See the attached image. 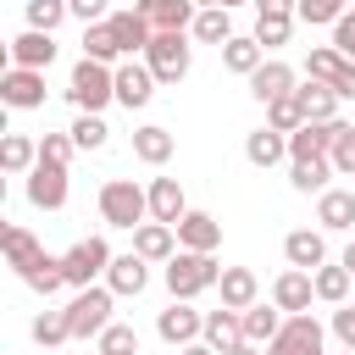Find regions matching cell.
I'll list each match as a JSON object with an SVG mask.
<instances>
[{
  "label": "cell",
  "instance_id": "6da1fadb",
  "mask_svg": "<svg viewBox=\"0 0 355 355\" xmlns=\"http://www.w3.org/2000/svg\"><path fill=\"white\" fill-rule=\"evenodd\" d=\"M100 222L105 227H144L150 222V189H139L133 178H105L100 183Z\"/></svg>",
  "mask_w": 355,
  "mask_h": 355
},
{
  "label": "cell",
  "instance_id": "7a4b0ae2",
  "mask_svg": "<svg viewBox=\"0 0 355 355\" xmlns=\"http://www.w3.org/2000/svg\"><path fill=\"white\" fill-rule=\"evenodd\" d=\"M222 272H227V266H216V255H194V250H178V255L166 261V294L194 305L205 288H216V283H222Z\"/></svg>",
  "mask_w": 355,
  "mask_h": 355
},
{
  "label": "cell",
  "instance_id": "3957f363",
  "mask_svg": "<svg viewBox=\"0 0 355 355\" xmlns=\"http://www.w3.org/2000/svg\"><path fill=\"white\" fill-rule=\"evenodd\" d=\"M67 100L78 105V111H89V116H100L111 100H116V67H100V61H78L72 67V78H67Z\"/></svg>",
  "mask_w": 355,
  "mask_h": 355
},
{
  "label": "cell",
  "instance_id": "277c9868",
  "mask_svg": "<svg viewBox=\"0 0 355 355\" xmlns=\"http://www.w3.org/2000/svg\"><path fill=\"white\" fill-rule=\"evenodd\" d=\"M111 244L100 239V233H89V239H78L67 255H61V272H67V288L78 294V288H94V283H105V272H111Z\"/></svg>",
  "mask_w": 355,
  "mask_h": 355
},
{
  "label": "cell",
  "instance_id": "5b68a950",
  "mask_svg": "<svg viewBox=\"0 0 355 355\" xmlns=\"http://www.w3.org/2000/svg\"><path fill=\"white\" fill-rule=\"evenodd\" d=\"M111 305H116V294L105 288V283H94V288H78L61 311H67V327H72V338H100L105 327H111Z\"/></svg>",
  "mask_w": 355,
  "mask_h": 355
},
{
  "label": "cell",
  "instance_id": "8992f818",
  "mask_svg": "<svg viewBox=\"0 0 355 355\" xmlns=\"http://www.w3.org/2000/svg\"><path fill=\"white\" fill-rule=\"evenodd\" d=\"M144 67L155 72V83H183L189 67H194V44H189V33H155L150 50H144Z\"/></svg>",
  "mask_w": 355,
  "mask_h": 355
},
{
  "label": "cell",
  "instance_id": "52a82bcc",
  "mask_svg": "<svg viewBox=\"0 0 355 355\" xmlns=\"http://www.w3.org/2000/svg\"><path fill=\"white\" fill-rule=\"evenodd\" d=\"M266 355H327V333H322V322L311 311L305 316H288L283 333L266 344Z\"/></svg>",
  "mask_w": 355,
  "mask_h": 355
},
{
  "label": "cell",
  "instance_id": "ba28073f",
  "mask_svg": "<svg viewBox=\"0 0 355 355\" xmlns=\"http://www.w3.org/2000/svg\"><path fill=\"white\" fill-rule=\"evenodd\" d=\"M155 333H161V344H172V349L200 344V338H205V311H194L189 300H172V305L155 316Z\"/></svg>",
  "mask_w": 355,
  "mask_h": 355
},
{
  "label": "cell",
  "instance_id": "9c48e42d",
  "mask_svg": "<svg viewBox=\"0 0 355 355\" xmlns=\"http://www.w3.org/2000/svg\"><path fill=\"white\" fill-rule=\"evenodd\" d=\"M0 100H6L11 111H39V105H44V72H33V67H6Z\"/></svg>",
  "mask_w": 355,
  "mask_h": 355
},
{
  "label": "cell",
  "instance_id": "30bf717a",
  "mask_svg": "<svg viewBox=\"0 0 355 355\" xmlns=\"http://www.w3.org/2000/svg\"><path fill=\"white\" fill-rule=\"evenodd\" d=\"M155 72L144 67V61H116V105H128V111H144L150 100H155Z\"/></svg>",
  "mask_w": 355,
  "mask_h": 355
},
{
  "label": "cell",
  "instance_id": "8fae6325",
  "mask_svg": "<svg viewBox=\"0 0 355 355\" xmlns=\"http://www.w3.org/2000/svg\"><path fill=\"white\" fill-rule=\"evenodd\" d=\"M311 300H316L311 272L288 266V272H277V277H272V305H277L283 316H305V311H311Z\"/></svg>",
  "mask_w": 355,
  "mask_h": 355
},
{
  "label": "cell",
  "instance_id": "7c38bea8",
  "mask_svg": "<svg viewBox=\"0 0 355 355\" xmlns=\"http://www.w3.org/2000/svg\"><path fill=\"white\" fill-rule=\"evenodd\" d=\"M28 205H33V211H61V205H67V166L39 161V166L28 172Z\"/></svg>",
  "mask_w": 355,
  "mask_h": 355
},
{
  "label": "cell",
  "instance_id": "4fadbf2b",
  "mask_svg": "<svg viewBox=\"0 0 355 355\" xmlns=\"http://www.w3.org/2000/svg\"><path fill=\"white\" fill-rule=\"evenodd\" d=\"M144 189H150V222L178 227V222L189 216V194H183V183H178V178H150Z\"/></svg>",
  "mask_w": 355,
  "mask_h": 355
},
{
  "label": "cell",
  "instance_id": "5bb4252c",
  "mask_svg": "<svg viewBox=\"0 0 355 355\" xmlns=\"http://www.w3.org/2000/svg\"><path fill=\"white\" fill-rule=\"evenodd\" d=\"M283 261L300 266V272L327 266V239H322V227H294V233H283Z\"/></svg>",
  "mask_w": 355,
  "mask_h": 355
},
{
  "label": "cell",
  "instance_id": "9a60e30c",
  "mask_svg": "<svg viewBox=\"0 0 355 355\" xmlns=\"http://www.w3.org/2000/svg\"><path fill=\"white\" fill-rule=\"evenodd\" d=\"M139 11H144V22H150L155 33H189L194 17H200L194 0H139Z\"/></svg>",
  "mask_w": 355,
  "mask_h": 355
},
{
  "label": "cell",
  "instance_id": "2e32d148",
  "mask_svg": "<svg viewBox=\"0 0 355 355\" xmlns=\"http://www.w3.org/2000/svg\"><path fill=\"white\" fill-rule=\"evenodd\" d=\"M216 244H222V222H216L211 211H189V216L178 222V250H194V255H216Z\"/></svg>",
  "mask_w": 355,
  "mask_h": 355
},
{
  "label": "cell",
  "instance_id": "e0dca14e",
  "mask_svg": "<svg viewBox=\"0 0 355 355\" xmlns=\"http://www.w3.org/2000/svg\"><path fill=\"white\" fill-rule=\"evenodd\" d=\"M105 288H111L116 300H139V294L150 288V261H139L133 250H128V255H116V261H111V272H105Z\"/></svg>",
  "mask_w": 355,
  "mask_h": 355
},
{
  "label": "cell",
  "instance_id": "ac0fdd59",
  "mask_svg": "<svg viewBox=\"0 0 355 355\" xmlns=\"http://www.w3.org/2000/svg\"><path fill=\"white\" fill-rule=\"evenodd\" d=\"M105 22H111V33H116V44H122V55H128V61H133V55H144V50H150V39H155V28L144 22V11H139V6H133V11H111Z\"/></svg>",
  "mask_w": 355,
  "mask_h": 355
},
{
  "label": "cell",
  "instance_id": "d6986e66",
  "mask_svg": "<svg viewBox=\"0 0 355 355\" xmlns=\"http://www.w3.org/2000/svg\"><path fill=\"white\" fill-rule=\"evenodd\" d=\"M133 255L139 261H172L178 255V227H166V222H144V227H133Z\"/></svg>",
  "mask_w": 355,
  "mask_h": 355
},
{
  "label": "cell",
  "instance_id": "ffe728a7",
  "mask_svg": "<svg viewBox=\"0 0 355 355\" xmlns=\"http://www.w3.org/2000/svg\"><path fill=\"white\" fill-rule=\"evenodd\" d=\"M316 227H322V233H349V227H355V194H349V189L316 194Z\"/></svg>",
  "mask_w": 355,
  "mask_h": 355
},
{
  "label": "cell",
  "instance_id": "44dd1931",
  "mask_svg": "<svg viewBox=\"0 0 355 355\" xmlns=\"http://www.w3.org/2000/svg\"><path fill=\"white\" fill-rule=\"evenodd\" d=\"M50 61H55V39H50V33L22 28V33L11 39V67H33V72H44Z\"/></svg>",
  "mask_w": 355,
  "mask_h": 355
},
{
  "label": "cell",
  "instance_id": "7402d4cb",
  "mask_svg": "<svg viewBox=\"0 0 355 355\" xmlns=\"http://www.w3.org/2000/svg\"><path fill=\"white\" fill-rule=\"evenodd\" d=\"M261 61H266V50L255 44V33H233V39L222 44V67H227L233 78H244V83L261 72Z\"/></svg>",
  "mask_w": 355,
  "mask_h": 355
},
{
  "label": "cell",
  "instance_id": "603a6c76",
  "mask_svg": "<svg viewBox=\"0 0 355 355\" xmlns=\"http://www.w3.org/2000/svg\"><path fill=\"white\" fill-rule=\"evenodd\" d=\"M250 94L261 100V105H272V100H283V94H294V67L288 61H261V72L250 78Z\"/></svg>",
  "mask_w": 355,
  "mask_h": 355
},
{
  "label": "cell",
  "instance_id": "cb8c5ba5",
  "mask_svg": "<svg viewBox=\"0 0 355 355\" xmlns=\"http://www.w3.org/2000/svg\"><path fill=\"white\" fill-rule=\"evenodd\" d=\"M283 155H288V133H277V128H250V133H244V161H250V166L266 172V166H277Z\"/></svg>",
  "mask_w": 355,
  "mask_h": 355
},
{
  "label": "cell",
  "instance_id": "d4e9b609",
  "mask_svg": "<svg viewBox=\"0 0 355 355\" xmlns=\"http://www.w3.org/2000/svg\"><path fill=\"white\" fill-rule=\"evenodd\" d=\"M216 288H222V305H227V311H250V305H261V277H255L250 266H227Z\"/></svg>",
  "mask_w": 355,
  "mask_h": 355
},
{
  "label": "cell",
  "instance_id": "484cf974",
  "mask_svg": "<svg viewBox=\"0 0 355 355\" xmlns=\"http://www.w3.org/2000/svg\"><path fill=\"white\" fill-rule=\"evenodd\" d=\"M205 344L216 349V355H227V349H239L244 344V311H205Z\"/></svg>",
  "mask_w": 355,
  "mask_h": 355
},
{
  "label": "cell",
  "instance_id": "4316f807",
  "mask_svg": "<svg viewBox=\"0 0 355 355\" xmlns=\"http://www.w3.org/2000/svg\"><path fill=\"white\" fill-rule=\"evenodd\" d=\"M172 150H178V139H172L161 122H144V128H133V155H139L144 166H166V161H172Z\"/></svg>",
  "mask_w": 355,
  "mask_h": 355
},
{
  "label": "cell",
  "instance_id": "83f0119b",
  "mask_svg": "<svg viewBox=\"0 0 355 355\" xmlns=\"http://www.w3.org/2000/svg\"><path fill=\"white\" fill-rule=\"evenodd\" d=\"M327 178H338L327 155H316V161H288V189H294V194H327V189H333Z\"/></svg>",
  "mask_w": 355,
  "mask_h": 355
},
{
  "label": "cell",
  "instance_id": "f1b7e54d",
  "mask_svg": "<svg viewBox=\"0 0 355 355\" xmlns=\"http://www.w3.org/2000/svg\"><path fill=\"white\" fill-rule=\"evenodd\" d=\"M311 283H316V300H322V305H333V311H338V305H349V283H355V277H349V266H344V261L316 266V272H311Z\"/></svg>",
  "mask_w": 355,
  "mask_h": 355
},
{
  "label": "cell",
  "instance_id": "f546056e",
  "mask_svg": "<svg viewBox=\"0 0 355 355\" xmlns=\"http://www.w3.org/2000/svg\"><path fill=\"white\" fill-rule=\"evenodd\" d=\"M0 166H6L11 178H28V172L39 166V139H28V133H6V139H0Z\"/></svg>",
  "mask_w": 355,
  "mask_h": 355
},
{
  "label": "cell",
  "instance_id": "4dcf8cb0",
  "mask_svg": "<svg viewBox=\"0 0 355 355\" xmlns=\"http://www.w3.org/2000/svg\"><path fill=\"white\" fill-rule=\"evenodd\" d=\"M17 277H22V283H28L33 294H44V300L67 288V272H61V255H39V261H33V266H22Z\"/></svg>",
  "mask_w": 355,
  "mask_h": 355
},
{
  "label": "cell",
  "instance_id": "1f68e13d",
  "mask_svg": "<svg viewBox=\"0 0 355 355\" xmlns=\"http://www.w3.org/2000/svg\"><path fill=\"white\" fill-rule=\"evenodd\" d=\"M189 39H200V44H227L233 39V11H222V6H205L200 17H194V28H189Z\"/></svg>",
  "mask_w": 355,
  "mask_h": 355
},
{
  "label": "cell",
  "instance_id": "d6a6232c",
  "mask_svg": "<svg viewBox=\"0 0 355 355\" xmlns=\"http://www.w3.org/2000/svg\"><path fill=\"white\" fill-rule=\"evenodd\" d=\"M283 322H288V316H283L277 305H250V311H244V344H272V338L283 333Z\"/></svg>",
  "mask_w": 355,
  "mask_h": 355
},
{
  "label": "cell",
  "instance_id": "836d02e7",
  "mask_svg": "<svg viewBox=\"0 0 355 355\" xmlns=\"http://www.w3.org/2000/svg\"><path fill=\"white\" fill-rule=\"evenodd\" d=\"M0 244H6V261H11L17 272H22V266H33V261L44 255V250H39V239H33V233H28L22 222H6V233H0Z\"/></svg>",
  "mask_w": 355,
  "mask_h": 355
},
{
  "label": "cell",
  "instance_id": "e575fe53",
  "mask_svg": "<svg viewBox=\"0 0 355 355\" xmlns=\"http://www.w3.org/2000/svg\"><path fill=\"white\" fill-rule=\"evenodd\" d=\"M83 55H89V61H100V67L122 61V44H116L111 22H89V28H83Z\"/></svg>",
  "mask_w": 355,
  "mask_h": 355
},
{
  "label": "cell",
  "instance_id": "d590c367",
  "mask_svg": "<svg viewBox=\"0 0 355 355\" xmlns=\"http://www.w3.org/2000/svg\"><path fill=\"white\" fill-rule=\"evenodd\" d=\"M300 105H305V122H333V116H338L333 83H305V89H300Z\"/></svg>",
  "mask_w": 355,
  "mask_h": 355
},
{
  "label": "cell",
  "instance_id": "8d00e7d4",
  "mask_svg": "<svg viewBox=\"0 0 355 355\" xmlns=\"http://www.w3.org/2000/svg\"><path fill=\"white\" fill-rule=\"evenodd\" d=\"M266 128H277V133H300V128H305V105H300V89L266 105Z\"/></svg>",
  "mask_w": 355,
  "mask_h": 355
},
{
  "label": "cell",
  "instance_id": "74e56055",
  "mask_svg": "<svg viewBox=\"0 0 355 355\" xmlns=\"http://www.w3.org/2000/svg\"><path fill=\"white\" fill-rule=\"evenodd\" d=\"M344 72V55L333 50V44H311V55H305V78L311 83H333Z\"/></svg>",
  "mask_w": 355,
  "mask_h": 355
},
{
  "label": "cell",
  "instance_id": "f35d334b",
  "mask_svg": "<svg viewBox=\"0 0 355 355\" xmlns=\"http://www.w3.org/2000/svg\"><path fill=\"white\" fill-rule=\"evenodd\" d=\"M67 338H72L67 311H39V316H33V344H39V349H55V344H67Z\"/></svg>",
  "mask_w": 355,
  "mask_h": 355
},
{
  "label": "cell",
  "instance_id": "ab89813d",
  "mask_svg": "<svg viewBox=\"0 0 355 355\" xmlns=\"http://www.w3.org/2000/svg\"><path fill=\"white\" fill-rule=\"evenodd\" d=\"M94 355H139V333L128 322H111L100 338H94Z\"/></svg>",
  "mask_w": 355,
  "mask_h": 355
},
{
  "label": "cell",
  "instance_id": "60d3db41",
  "mask_svg": "<svg viewBox=\"0 0 355 355\" xmlns=\"http://www.w3.org/2000/svg\"><path fill=\"white\" fill-rule=\"evenodd\" d=\"M67 17H72L67 0H28V28H39V33H55Z\"/></svg>",
  "mask_w": 355,
  "mask_h": 355
},
{
  "label": "cell",
  "instance_id": "b9f144b4",
  "mask_svg": "<svg viewBox=\"0 0 355 355\" xmlns=\"http://www.w3.org/2000/svg\"><path fill=\"white\" fill-rule=\"evenodd\" d=\"M67 133H72V144H78V150H100V144L111 139V128H105V116H89V111H78V122H72Z\"/></svg>",
  "mask_w": 355,
  "mask_h": 355
},
{
  "label": "cell",
  "instance_id": "7bdbcfd3",
  "mask_svg": "<svg viewBox=\"0 0 355 355\" xmlns=\"http://www.w3.org/2000/svg\"><path fill=\"white\" fill-rule=\"evenodd\" d=\"M294 22H300V17H255V44H261V50H277V44H288Z\"/></svg>",
  "mask_w": 355,
  "mask_h": 355
},
{
  "label": "cell",
  "instance_id": "ee69618b",
  "mask_svg": "<svg viewBox=\"0 0 355 355\" xmlns=\"http://www.w3.org/2000/svg\"><path fill=\"white\" fill-rule=\"evenodd\" d=\"M344 6H349V0H300V11H294V17H300V22H311V28H333V22L344 17Z\"/></svg>",
  "mask_w": 355,
  "mask_h": 355
},
{
  "label": "cell",
  "instance_id": "f6af8a7d",
  "mask_svg": "<svg viewBox=\"0 0 355 355\" xmlns=\"http://www.w3.org/2000/svg\"><path fill=\"white\" fill-rule=\"evenodd\" d=\"M72 150H78L72 133H44V139H39V161H50V166H67Z\"/></svg>",
  "mask_w": 355,
  "mask_h": 355
},
{
  "label": "cell",
  "instance_id": "bcb514c9",
  "mask_svg": "<svg viewBox=\"0 0 355 355\" xmlns=\"http://www.w3.org/2000/svg\"><path fill=\"white\" fill-rule=\"evenodd\" d=\"M327 161H333V172H338V178H355V122L338 133V144H333V155H327Z\"/></svg>",
  "mask_w": 355,
  "mask_h": 355
},
{
  "label": "cell",
  "instance_id": "7dc6e473",
  "mask_svg": "<svg viewBox=\"0 0 355 355\" xmlns=\"http://www.w3.org/2000/svg\"><path fill=\"white\" fill-rule=\"evenodd\" d=\"M333 50H338L344 61H355V11H344V17L333 22Z\"/></svg>",
  "mask_w": 355,
  "mask_h": 355
},
{
  "label": "cell",
  "instance_id": "c3c4849f",
  "mask_svg": "<svg viewBox=\"0 0 355 355\" xmlns=\"http://www.w3.org/2000/svg\"><path fill=\"white\" fill-rule=\"evenodd\" d=\"M67 6H72V17H78L83 28H89V22H105V17H111V0H67Z\"/></svg>",
  "mask_w": 355,
  "mask_h": 355
},
{
  "label": "cell",
  "instance_id": "681fc988",
  "mask_svg": "<svg viewBox=\"0 0 355 355\" xmlns=\"http://www.w3.org/2000/svg\"><path fill=\"white\" fill-rule=\"evenodd\" d=\"M333 338H338L344 349H355V305H338V311H333Z\"/></svg>",
  "mask_w": 355,
  "mask_h": 355
},
{
  "label": "cell",
  "instance_id": "f907efd6",
  "mask_svg": "<svg viewBox=\"0 0 355 355\" xmlns=\"http://www.w3.org/2000/svg\"><path fill=\"white\" fill-rule=\"evenodd\" d=\"M300 0H255V17H294Z\"/></svg>",
  "mask_w": 355,
  "mask_h": 355
},
{
  "label": "cell",
  "instance_id": "816d5d0a",
  "mask_svg": "<svg viewBox=\"0 0 355 355\" xmlns=\"http://www.w3.org/2000/svg\"><path fill=\"white\" fill-rule=\"evenodd\" d=\"M333 94L338 100H355V61H344V72L333 78Z\"/></svg>",
  "mask_w": 355,
  "mask_h": 355
},
{
  "label": "cell",
  "instance_id": "f5cc1de1",
  "mask_svg": "<svg viewBox=\"0 0 355 355\" xmlns=\"http://www.w3.org/2000/svg\"><path fill=\"white\" fill-rule=\"evenodd\" d=\"M178 355H216V349H211V344H205V338H200V344H183V349H178Z\"/></svg>",
  "mask_w": 355,
  "mask_h": 355
},
{
  "label": "cell",
  "instance_id": "db71d44e",
  "mask_svg": "<svg viewBox=\"0 0 355 355\" xmlns=\"http://www.w3.org/2000/svg\"><path fill=\"white\" fill-rule=\"evenodd\" d=\"M338 261H344V266H349V277H355V239L344 244V255H338Z\"/></svg>",
  "mask_w": 355,
  "mask_h": 355
},
{
  "label": "cell",
  "instance_id": "11a10c76",
  "mask_svg": "<svg viewBox=\"0 0 355 355\" xmlns=\"http://www.w3.org/2000/svg\"><path fill=\"white\" fill-rule=\"evenodd\" d=\"M227 355H261V344H239V349H227Z\"/></svg>",
  "mask_w": 355,
  "mask_h": 355
},
{
  "label": "cell",
  "instance_id": "9f6ffc18",
  "mask_svg": "<svg viewBox=\"0 0 355 355\" xmlns=\"http://www.w3.org/2000/svg\"><path fill=\"white\" fill-rule=\"evenodd\" d=\"M216 6H222V11H233V6H244V0H216Z\"/></svg>",
  "mask_w": 355,
  "mask_h": 355
},
{
  "label": "cell",
  "instance_id": "6f0895ef",
  "mask_svg": "<svg viewBox=\"0 0 355 355\" xmlns=\"http://www.w3.org/2000/svg\"><path fill=\"white\" fill-rule=\"evenodd\" d=\"M194 6H200V11H205V6H216V0H194Z\"/></svg>",
  "mask_w": 355,
  "mask_h": 355
},
{
  "label": "cell",
  "instance_id": "680465c9",
  "mask_svg": "<svg viewBox=\"0 0 355 355\" xmlns=\"http://www.w3.org/2000/svg\"><path fill=\"white\" fill-rule=\"evenodd\" d=\"M344 355H355V349H344Z\"/></svg>",
  "mask_w": 355,
  "mask_h": 355
}]
</instances>
